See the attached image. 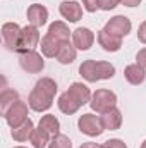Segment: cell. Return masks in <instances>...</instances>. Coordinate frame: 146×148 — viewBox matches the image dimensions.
<instances>
[{"mask_svg": "<svg viewBox=\"0 0 146 148\" xmlns=\"http://www.w3.org/2000/svg\"><path fill=\"white\" fill-rule=\"evenodd\" d=\"M38 126H40V127H43V129L52 136V138H53V136H57V134H60V121H59L55 115H52V114L43 115V117L40 119Z\"/></svg>", "mask_w": 146, "mask_h": 148, "instance_id": "22", "label": "cell"}, {"mask_svg": "<svg viewBox=\"0 0 146 148\" xmlns=\"http://www.w3.org/2000/svg\"><path fill=\"white\" fill-rule=\"evenodd\" d=\"M79 74L88 83H96L98 81V76H96V60H93V59L83 60V64L79 66Z\"/></svg>", "mask_w": 146, "mask_h": 148, "instance_id": "24", "label": "cell"}, {"mask_svg": "<svg viewBox=\"0 0 146 148\" xmlns=\"http://www.w3.org/2000/svg\"><path fill=\"white\" fill-rule=\"evenodd\" d=\"M119 3H120V0H100V9L108 12V10H113Z\"/></svg>", "mask_w": 146, "mask_h": 148, "instance_id": "29", "label": "cell"}, {"mask_svg": "<svg viewBox=\"0 0 146 148\" xmlns=\"http://www.w3.org/2000/svg\"><path fill=\"white\" fill-rule=\"evenodd\" d=\"M41 41L40 36V29L33 24H28L23 28V33H21V41H19V48H17V53H24V52H29V50H36V47Z\"/></svg>", "mask_w": 146, "mask_h": 148, "instance_id": "6", "label": "cell"}, {"mask_svg": "<svg viewBox=\"0 0 146 148\" xmlns=\"http://www.w3.org/2000/svg\"><path fill=\"white\" fill-rule=\"evenodd\" d=\"M48 35H52L55 40H59L60 43H65V41L72 40V31L69 29V26L64 21H53L48 26Z\"/></svg>", "mask_w": 146, "mask_h": 148, "instance_id": "15", "label": "cell"}, {"mask_svg": "<svg viewBox=\"0 0 146 148\" xmlns=\"http://www.w3.org/2000/svg\"><path fill=\"white\" fill-rule=\"evenodd\" d=\"M57 83L52 77H41L38 79L35 88L31 90L29 97H28V105L29 109L35 112H46L52 109L53 105V98L57 95Z\"/></svg>", "mask_w": 146, "mask_h": 148, "instance_id": "1", "label": "cell"}, {"mask_svg": "<svg viewBox=\"0 0 146 148\" xmlns=\"http://www.w3.org/2000/svg\"><path fill=\"white\" fill-rule=\"evenodd\" d=\"M141 148H146V140L143 141V143H141Z\"/></svg>", "mask_w": 146, "mask_h": 148, "instance_id": "34", "label": "cell"}, {"mask_svg": "<svg viewBox=\"0 0 146 148\" xmlns=\"http://www.w3.org/2000/svg\"><path fill=\"white\" fill-rule=\"evenodd\" d=\"M79 148H102V145H98V143H93V141H86V143H83Z\"/></svg>", "mask_w": 146, "mask_h": 148, "instance_id": "33", "label": "cell"}, {"mask_svg": "<svg viewBox=\"0 0 146 148\" xmlns=\"http://www.w3.org/2000/svg\"><path fill=\"white\" fill-rule=\"evenodd\" d=\"M124 77L129 84L132 86H138V84H143L146 79V69L141 67L139 64H129L126 66L124 69Z\"/></svg>", "mask_w": 146, "mask_h": 148, "instance_id": "13", "label": "cell"}, {"mask_svg": "<svg viewBox=\"0 0 146 148\" xmlns=\"http://www.w3.org/2000/svg\"><path fill=\"white\" fill-rule=\"evenodd\" d=\"M52 141V136L43 129V127H35L33 134L29 138V143L33 145V148H48V143Z\"/></svg>", "mask_w": 146, "mask_h": 148, "instance_id": "23", "label": "cell"}, {"mask_svg": "<svg viewBox=\"0 0 146 148\" xmlns=\"http://www.w3.org/2000/svg\"><path fill=\"white\" fill-rule=\"evenodd\" d=\"M48 148H72V141H71L69 136L60 133V134L52 138V141L48 143Z\"/></svg>", "mask_w": 146, "mask_h": 148, "instance_id": "26", "label": "cell"}, {"mask_svg": "<svg viewBox=\"0 0 146 148\" xmlns=\"http://www.w3.org/2000/svg\"><path fill=\"white\" fill-rule=\"evenodd\" d=\"M83 9L89 14L96 12L100 9V0H83Z\"/></svg>", "mask_w": 146, "mask_h": 148, "instance_id": "27", "label": "cell"}, {"mask_svg": "<svg viewBox=\"0 0 146 148\" xmlns=\"http://www.w3.org/2000/svg\"><path fill=\"white\" fill-rule=\"evenodd\" d=\"M96 76H98V81L112 79L115 76V66L107 60H96Z\"/></svg>", "mask_w": 146, "mask_h": 148, "instance_id": "25", "label": "cell"}, {"mask_svg": "<svg viewBox=\"0 0 146 148\" xmlns=\"http://www.w3.org/2000/svg\"><path fill=\"white\" fill-rule=\"evenodd\" d=\"M100 117H102V122H103L105 131H107V129H108V131H117V129H120V126H122V112L119 110L117 107L107 110L105 114H102Z\"/></svg>", "mask_w": 146, "mask_h": 148, "instance_id": "16", "label": "cell"}, {"mask_svg": "<svg viewBox=\"0 0 146 148\" xmlns=\"http://www.w3.org/2000/svg\"><path fill=\"white\" fill-rule=\"evenodd\" d=\"M14 148H26V147H14Z\"/></svg>", "mask_w": 146, "mask_h": 148, "instance_id": "35", "label": "cell"}, {"mask_svg": "<svg viewBox=\"0 0 146 148\" xmlns=\"http://www.w3.org/2000/svg\"><path fill=\"white\" fill-rule=\"evenodd\" d=\"M95 43V33L89 28H77L72 31V45L77 50H89Z\"/></svg>", "mask_w": 146, "mask_h": 148, "instance_id": "10", "label": "cell"}, {"mask_svg": "<svg viewBox=\"0 0 146 148\" xmlns=\"http://www.w3.org/2000/svg\"><path fill=\"white\" fill-rule=\"evenodd\" d=\"M120 3L126 7H138L141 3V0H120Z\"/></svg>", "mask_w": 146, "mask_h": 148, "instance_id": "32", "label": "cell"}, {"mask_svg": "<svg viewBox=\"0 0 146 148\" xmlns=\"http://www.w3.org/2000/svg\"><path fill=\"white\" fill-rule=\"evenodd\" d=\"M71 95L74 97V100L83 107V105H86V103H89L91 102V91H89V88L86 86V84H83V83H72L71 86H69V90H67Z\"/></svg>", "mask_w": 146, "mask_h": 148, "instance_id": "17", "label": "cell"}, {"mask_svg": "<svg viewBox=\"0 0 146 148\" xmlns=\"http://www.w3.org/2000/svg\"><path fill=\"white\" fill-rule=\"evenodd\" d=\"M59 12L65 21L77 23L83 17V3H77L76 0H64L59 5Z\"/></svg>", "mask_w": 146, "mask_h": 148, "instance_id": "9", "label": "cell"}, {"mask_svg": "<svg viewBox=\"0 0 146 148\" xmlns=\"http://www.w3.org/2000/svg\"><path fill=\"white\" fill-rule=\"evenodd\" d=\"M102 148H127V145L122 141V140H119V138H112V140H107Z\"/></svg>", "mask_w": 146, "mask_h": 148, "instance_id": "28", "label": "cell"}, {"mask_svg": "<svg viewBox=\"0 0 146 148\" xmlns=\"http://www.w3.org/2000/svg\"><path fill=\"white\" fill-rule=\"evenodd\" d=\"M136 64H139L141 67L146 69V48H141V50L136 53Z\"/></svg>", "mask_w": 146, "mask_h": 148, "instance_id": "30", "label": "cell"}, {"mask_svg": "<svg viewBox=\"0 0 146 148\" xmlns=\"http://www.w3.org/2000/svg\"><path fill=\"white\" fill-rule=\"evenodd\" d=\"M33 129H35V124H33L31 119H28V121L23 122L21 126L12 127V129H10V136L14 138V141H17V143H24V141H28V140L31 138Z\"/></svg>", "mask_w": 146, "mask_h": 148, "instance_id": "19", "label": "cell"}, {"mask_svg": "<svg viewBox=\"0 0 146 148\" xmlns=\"http://www.w3.org/2000/svg\"><path fill=\"white\" fill-rule=\"evenodd\" d=\"M19 66L23 67V71L29 74H38L45 69V59L43 55L36 50H29L24 53H19Z\"/></svg>", "mask_w": 146, "mask_h": 148, "instance_id": "5", "label": "cell"}, {"mask_svg": "<svg viewBox=\"0 0 146 148\" xmlns=\"http://www.w3.org/2000/svg\"><path fill=\"white\" fill-rule=\"evenodd\" d=\"M89 107L93 109V112H96V114L102 115V114H105L107 110L117 107V95H115L112 90L100 88V90H96V91L91 95Z\"/></svg>", "mask_w": 146, "mask_h": 148, "instance_id": "2", "label": "cell"}, {"mask_svg": "<svg viewBox=\"0 0 146 148\" xmlns=\"http://www.w3.org/2000/svg\"><path fill=\"white\" fill-rule=\"evenodd\" d=\"M77 127H79V131L83 134H86L89 138H98L105 131L102 117L95 115V114H83L79 117V121H77Z\"/></svg>", "mask_w": 146, "mask_h": 148, "instance_id": "3", "label": "cell"}, {"mask_svg": "<svg viewBox=\"0 0 146 148\" xmlns=\"http://www.w3.org/2000/svg\"><path fill=\"white\" fill-rule=\"evenodd\" d=\"M60 47H62V43L59 40H55L52 35H48V33L41 38V41H40L41 55L46 57V59H55L57 53H59V50H60Z\"/></svg>", "mask_w": 146, "mask_h": 148, "instance_id": "14", "label": "cell"}, {"mask_svg": "<svg viewBox=\"0 0 146 148\" xmlns=\"http://www.w3.org/2000/svg\"><path fill=\"white\" fill-rule=\"evenodd\" d=\"M96 40H98L100 47H102L105 52H110V53L119 52V50L122 48V38L113 36V35H110L108 31H105V29H100V31H98Z\"/></svg>", "mask_w": 146, "mask_h": 148, "instance_id": "12", "label": "cell"}, {"mask_svg": "<svg viewBox=\"0 0 146 148\" xmlns=\"http://www.w3.org/2000/svg\"><path fill=\"white\" fill-rule=\"evenodd\" d=\"M28 114H29V105H28L26 102L19 100L14 107H10V110L3 115V119L7 121V124H9V126H10V129H12V127L21 126L23 122H26V121L29 119V117H28Z\"/></svg>", "mask_w": 146, "mask_h": 148, "instance_id": "8", "label": "cell"}, {"mask_svg": "<svg viewBox=\"0 0 146 148\" xmlns=\"http://www.w3.org/2000/svg\"><path fill=\"white\" fill-rule=\"evenodd\" d=\"M105 31H108L110 35L119 38H124L127 35H131V29H132V23L127 16H113L110 17L103 28Z\"/></svg>", "mask_w": 146, "mask_h": 148, "instance_id": "7", "label": "cell"}, {"mask_svg": "<svg viewBox=\"0 0 146 148\" xmlns=\"http://www.w3.org/2000/svg\"><path fill=\"white\" fill-rule=\"evenodd\" d=\"M23 28L17 23H3L2 24V41L9 52H17L21 41Z\"/></svg>", "mask_w": 146, "mask_h": 148, "instance_id": "4", "label": "cell"}, {"mask_svg": "<svg viewBox=\"0 0 146 148\" xmlns=\"http://www.w3.org/2000/svg\"><path fill=\"white\" fill-rule=\"evenodd\" d=\"M26 17H28V23L36 26V28H41L46 24L48 21V9L41 3H33L28 7L26 10Z\"/></svg>", "mask_w": 146, "mask_h": 148, "instance_id": "11", "label": "cell"}, {"mask_svg": "<svg viewBox=\"0 0 146 148\" xmlns=\"http://www.w3.org/2000/svg\"><path fill=\"white\" fill-rule=\"evenodd\" d=\"M138 40L146 45V21H143L139 24V28H138Z\"/></svg>", "mask_w": 146, "mask_h": 148, "instance_id": "31", "label": "cell"}, {"mask_svg": "<svg viewBox=\"0 0 146 148\" xmlns=\"http://www.w3.org/2000/svg\"><path fill=\"white\" fill-rule=\"evenodd\" d=\"M76 57H77V48L72 45V41H65V43H62V47H60V50H59L55 59L59 60V64L69 66V64H72L76 60Z\"/></svg>", "mask_w": 146, "mask_h": 148, "instance_id": "21", "label": "cell"}, {"mask_svg": "<svg viewBox=\"0 0 146 148\" xmlns=\"http://www.w3.org/2000/svg\"><path fill=\"white\" fill-rule=\"evenodd\" d=\"M57 105H59V110L62 112V114H67V115H72V114H76V112L81 109V105L74 100V97L69 91H64V93L59 97Z\"/></svg>", "mask_w": 146, "mask_h": 148, "instance_id": "20", "label": "cell"}, {"mask_svg": "<svg viewBox=\"0 0 146 148\" xmlns=\"http://www.w3.org/2000/svg\"><path fill=\"white\" fill-rule=\"evenodd\" d=\"M19 93L16 90H10V88H3L2 93H0V114L5 115L7 112L10 110V107H14L17 102H19Z\"/></svg>", "mask_w": 146, "mask_h": 148, "instance_id": "18", "label": "cell"}]
</instances>
